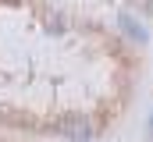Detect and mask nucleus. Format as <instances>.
Returning <instances> with one entry per match:
<instances>
[{
    "mask_svg": "<svg viewBox=\"0 0 153 142\" xmlns=\"http://www.w3.org/2000/svg\"><path fill=\"white\" fill-rule=\"evenodd\" d=\"M57 132H61L64 139L89 142V135H93V124H89V117H85V114H64V117H57Z\"/></svg>",
    "mask_w": 153,
    "mask_h": 142,
    "instance_id": "obj_1",
    "label": "nucleus"
},
{
    "mask_svg": "<svg viewBox=\"0 0 153 142\" xmlns=\"http://www.w3.org/2000/svg\"><path fill=\"white\" fill-rule=\"evenodd\" d=\"M117 21H121V29H125V32L132 36L135 43H146V29H143V25H135V21H132V14H121Z\"/></svg>",
    "mask_w": 153,
    "mask_h": 142,
    "instance_id": "obj_2",
    "label": "nucleus"
}]
</instances>
